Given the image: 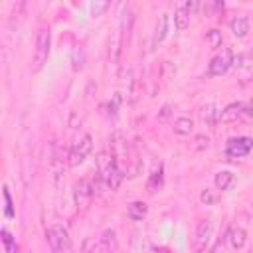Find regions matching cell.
<instances>
[{
    "label": "cell",
    "instance_id": "cell-1",
    "mask_svg": "<svg viewBox=\"0 0 253 253\" xmlns=\"http://www.w3.org/2000/svg\"><path fill=\"white\" fill-rule=\"evenodd\" d=\"M97 172H99V178L101 182L109 188V190H117L125 178L123 170L119 168V164L115 162L113 154L109 150H101L97 154Z\"/></svg>",
    "mask_w": 253,
    "mask_h": 253
},
{
    "label": "cell",
    "instance_id": "cell-2",
    "mask_svg": "<svg viewBox=\"0 0 253 253\" xmlns=\"http://www.w3.org/2000/svg\"><path fill=\"white\" fill-rule=\"evenodd\" d=\"M49 43H51V32L49 26H40L38 34H36V45H34V53H32V71L38 73L49 55Z\"/></svg>",
    "mask_w": 253,
    "mask_h": 253
},
{
    "label": "cell",
    "instance_id": "cell-3",
    "mask_svg": "<svg viewBox=\"0 0 253 253\" xmlns=\"http://www.w3.org/2000/svg\"><path fill=\"white\" fill-rule=\"evenodd\" d=\"M45 239L49 243V249L51 253H71L73 251V245H71V237L67 233V229L59 223L51 225L47 231H45Z\"/></svg>",
    "mask_w": 253,
    "mask_h": 253
},
{
    "label": "cell",
    "instance_id": "cell-4",
    "mask_svg": "<svg viewBox=\"0 0 253 253\" xmlns=\"http://www.w3.org/2000/svg\"><path fill=\"white\" fill-rule=\"evenodd\" d=\"M109 142H111V154H113V158H115V162L119 164V168L123 170V174L126 176V170H128V166H130V154H128V144H126V140L123 138V134L121 132H113L111 134V138H109Z\"/></svg>",
    "mask_w": 253,
    "mask_h": 253
},
{
    "label": "cell",
    "instance_id": "cell-5",
    "mask_svg": "<svg viewBox=\"0 0 253 253\" xmlns=\"http://www.w3.org/2000/svg\"><path fill=\"white\" fill-rule=\"evenodd\" d=\"M93 196H95V190H93V184L87 178H81L79 182H75V186H73V200H75V206H77L79 211H87L89 210Z\"/></svg>",
    "mask_w": 253,
    "mask_h": 253
},
{
    "label": "cell",
    "instance_id": "cell-6",
    "mask_svg": "<svg viewBox=\"0 0 253 253\" xmlns=\"http://www.w3.org/2000/svg\"><path fill=\"white\" fill-rule=\"evenodd\" d=\"M231 65H233V51L229 47H221V51L211 57V61L208 65V75H211V77L223 75Z\"/></svg>",
    "mask_w": 253,
    "mask_h": 253
},
{
    "label": "cell",
    "instance_id": "cell-7",
    "mask_svg": "<svg viewBox=\"0 0 253 253\" xmlns=\"http://www.w3.org/2000/svg\"><path fill=\"white\" fill-rule=\"evenodd\" d=\"M93 150V138H91V134H83V138L79 140V142H75L73 146H71V150H69V166L71 168H77L83 160H85V156L89 154Z\"/></svg>",
    "mask_w": 253,
    "mask_h": 253
},
{
    "label": "cell",
    "instance_id": "cell-8",
    "mask_svg": "<svg viewBox=\"0 0 253 253\" xmlns=\"http://www.w3.org/2000/svg\"><path fill=\"white\" fill-rule=\"evenodd\" d=\"M251 148H253V138L251 136L229 138L227 146H225V156L227 158H243L251 152Z\"/></svg>",
    "mask_w": 253,
    "mask_h": 253
},
{
    "label": "cell",
    "instance_id": "cell-9",
    "mask_svg": "<svg viewBox=\"0 0 253 253\" xmlns=\"http://www.w3.org/2000/svg\"><path fill=\"white\" fill-rule=\"evenodd\" d=\"M211 235H213V225H211V221H210V219L200 221V225H198V229H196V237H194V249H196L198 253H202V251L208 247Z\"/></svg>",
    "mask_w": 253,
    "mask_h": 253
},
{
    "label": "cell",
    "instance_id": "cell-10",
    "mask_svg": "<svg viewBox=\"0 0 253 253\" xmlns=\"http://www.w3.org/2000/svg\"><path fill=\"white\" fill-rule=\"evenodd\" d=\"M174 26L176 30H186L190 26V12H188V2H178L176 12H174Z\"/></svg>",
    "mask_w": 253,
    "mask_h": 253
},
{
    "label": "cell",
    "instance_id": "cell-11",
    "mask_svg": "<svg viewBox=\"0 0 253 253\" xmlns=\"http://www.w3.org/2000/svg\"><path fill=\"white\" fill-rule=\"evenodd\" d=\"M243 103H229L221 113H219V123H233L239 117H243Z\"/></svg>",
    "mask_w": 253,
    "mask_h": 253
},
{
    "label": "cell",
    "instance_id": "cell-12",
    "mask_svg": "<svg viewBox=\"0 0 253 253\" xmlns=\"http://www.w3.org/2000/svg\"><path fill=\"white\" fill-rule=\"evenodd\" d=\"M164 188V172H162V164H158V168L152 170V174L148 176V182H146V192L148 194H156Z\"/></svg>",
    "mask_w": 253,
    "mask_h": 253
},
{
    "label": "cell",
    "instance_id": "cell-13",
    "mask_svg": "<svg viewBox=\"0 0 253 253\" xmlns=\"http://www.w3.org/2000/svg\"><path fill=\"white\" fill-rule=\"evenodd\" d=\"M235 174H231L229 170H221V172H217L215 176H213V184H215V188L217 190H221V192H227V190H231L233 186H235Z\"/></svg>",
    "mask_w": 253,
    "mask_h": 253
},
{
    "label": "cell",
    "instance_id": "cell-14",
    "mask_svg": "<svg viewBox=\"0 0 253 253\" xmlns=\"http://www.w3.org/2000/svg\"><path fill=\"white\" fill-rule=\"evenodd\" d=\"M229 26H231V32H233L235 38H245V36L249 34V18H247L245 14L235 16Z\"/></svg>",
    "mask_w": 253,
    "mask_h": 253
},
{
    "label": "cell",
    "instance_id": "cell-15",
    "mask_svg": "<svg viewBox=\"0 0 253 253\" xmlns=\"http://www.w3.org/2000/svg\"><path fill=\"white\" fill-rule=\"evenodd\" d=\"M200 117H202V121H204L208 126H215V123L219 121V111L215 109L213 103H206V105L200 109Z\"/></svg>",
    "mask_w": 253,
    "mask_h": 253
},
{
    "label": "cell",
    "instance_id": "cell-16",
    "mask_svg": "<svg viewBox=\"0 0 253 253\" xmlns=\"http://www.w3.org/2000/svg\"><path fill=\"white\" fill-rule=\"evenodd\" d=\"M166 36H168V14H160L156 20V30H154V38H152L154 45L162 43Z\"/></svg>",
    "mask_w": 253,
    "mask_h": 253
},
{
    "label": "cell",
    "instance_id": "cell-17",
    "mask_svg": "<svg viewBox=\"0 0 253 253\" xmlns=\"http://www.w3.org/2000/svg\"><path fill=\"white\" fill-rule=\"evenodd\" d=\"M148 213V206L144 202H130L128 208H126V215L132 219V221H140L144 219Z\"/></svg>",
    "mask_w": 253,
    "mask_h": 253
},
{
    "label": "cell",
    "instance_id": "cell-18",
    "mask_svg": "<svg viewBox=\"0 0 253 253\" xmlns=\"http://www.w3.org/2000/svg\"><path fill=\"white\" fill-rule=\"evenodd\" d=\"M101 247L105 253H115L117 247H119V241H117V233L115 229H105L103 235H101Z\"/></svg>",
    "mask_w": 253,
    "mask_h": 253
},
{
    "label": "cell",
    "instance_id": "cell-19",
    "mask_svg": "<svg viewBox=\"0 0 253 253\" xmlns=\"http://www.w3.org/2000/svg\"><path fill=\"white\" fill-rule=\"evenodd\" d=\"M227 239H229L233 249H241L245 245V241H247V233H245L243 227H231L227 231Z\"/></svg>",
    "mask_w": 253,
    "mask_h": 253
},
{
    "label": "cell",
    "instance_id": "cell-20",
    "mask_svg": "<svg viewBox=\"0 0 253 253\" xmlns=\"http://www.w3.org/2000/svg\"><path fill=\"white\" fill-rule=\"evenodd\" d=\"M192 130H194V123H192L190 117H180V119L174 121V132H176V134L186 136V134H190Z\"/></svg>",
    "mask_w": 253,
    "mask_h": 253
},
{
    "label": "cell",
    "instance_id": "cell-21",
    "mask_svg": "<svg viewBox=\"0 0 253 253\" xmlns=\"http://www.w3.org/2000/svg\"><path fill=\"white\" fill-rule=\"evenodd\" d=\"M160 77H162V81L164 83H168V81H172L174 77H176V65L172 63V61H162L160 63Z\"/></svg>",
    "mask_w": 253,
    "mask_h": 253
},
{
    "label": "cell",
    "instance_id": "cell-22",
    "mask_svg": "<svg viewBox=\"0 0 253 253\" xmlns=\"http://www.w3.org/2000/svg\"><path fill=\"white\" fill-rule=\"evenodd\" d=\"M119 55H121V34H115L111 40V47H109V59L113 63H117Z\"/></svg>",
    "mask_w": 253,
    "mask_h": 253
},
{
    "label": "cell",
    "instance_id": "cell-23",
    "mask_svg": "<svg viewBox=\"0 0 253 253\" xmlns=\"http://www.w3.org/2000/svg\"><path fill=\"white\" fill-rule=\"evenodd\" d=\"M206 43L211 47V49H217L221 45V32L219 30H210L206 32Z\"/></svg>",
    "mask_w": 253,
    "mask_h": 253
},
{
    "label": "cell",
    "instance_id": "cell-24",
    "mask_svg": "<svg viewBox=\"0 0 253 253\" xmlns=\"http://www.w3.org/2000/svg\"><path fill=\"white\" fill-rule=\"evenodd\" d=\"M130 28H132V12L126 8L125 14L121 16V34H126V38H128Z\"/></svg>",
    "mask_w": 253,
    "mask_h": 253
},
{
    "label": "cell",
    "instance_id": "cell-25",
    "mask_svg": "<svg viewBox=\"0 0 253 253\" xmlns=\"http://www.w3.org/2000/svg\"><path fill=\"white\" fill-rule=\"evenodd\" d=\"M2 243H4L6 253H18V245H16V241L12 239V235H10L8 229H2Z\"/></svg>",
    "mask_w": 253,
    "mask_h": 253
},
{
    "label": "cell",
    "instance_id": "cell-26",
    "mask_svg": "<svg viewBox=\"0 0 253 253\" xmlns=\"http://www.w3.org/2000/svg\"><path fill=\"white\" fill-rule=\"evenodd\" d=\"M109 6L111 4L107 0H95V2H91V16H101Z\"/></svg>",
    "mask_w": 253,
    "mask_h": 253
},
{
    "label": "cell",
    "instance_id": "cell-27",
    "mask_svg": "<svg viewBox=\"0 0 253 253\" xmlns=\"http://www.w3.org/2000/svg\"><path fill=\"white\" fill-rule=\"evenodd\" d=\"M119 81H121V83H128V85L134 81V79H132V69H130V65L125 63V65L121 67V71H119Z\"/></svg>",
    "mask_w": 253,
    "mask_h": 253
},
{
    "label": "cell",
    "instance_id": "cell-28",
    "mask_svg": "<svg viewBox=\"0 0 253 253\" xmlns=\"http://www.w3.org/2000/svg\"><path fill=\"white\" fill-rule=\"evenodd\" d=\"M208 146H210V138H208L206 134H198V136L194 138V144H192L194 150H204V148H208Z\"/></svg>",
    "mask_w": 253,
    "mask_h": 253
},
{
    "label": "cell",
    "instance_id": "cell-29",
    "mask_svg": "<svg viewBox=\"0 0 253 253\" xmlns=\"http://www.w3.org/2000/svg\"><path fill=\"white\" fill-rule=\"evenodd\" d=\"M97 251V241H95V237H87L85 241H83V245H81V253H95Z\"/></svg>",
    "mask_w": 253,
    "mask_h": 253
},
{
    "label": "cell",
    "instance_id": "cell-30",
    "mask_svg": "<svg viewBox=\"0 0 253 253\" xmlns=\"http://www.w3.org/2000/svg\"><path fill=\"white\" fill-rule=\"evenodd\" d=\"M4 202H6V208H4L6 217H14V208H12V198H10L8 188H4Z\"/></svg>",
    "mask_w": 253,
    "mask_h": 253
},
{
    "label": "cell",
    "instance_id": "cell-31",
    "mask_svg": "<svg viewBox=\"0 0 253 253\" xmlns=\"http://www.w3.org/2000/svg\"><path fill=\"white\" fill-rule=\"evenodd\" d=\"M200 200H202V204H206V206H211V204H215V194L211 192V190H204L202 194H200Z\"/></svg>",
    "mask_w": 253,
    "mask_h": 253
},
{
    "label": "cell",
    "instance_id": "cell-32",
    "mask_svg": "<svg viewBox=\"0 0 253 253\" xmlns=\"http://www.w3.org/2000/svg\"><path fill=\"white\" fill-rule=\"evenodd\" d=\"M170 115H172V105H168V103H166V105H162V109L158 111V119H160V121H164V119H168Z\"/></svg>",
    "mask_w": 253,
    "mask_h": 253
},
{
    "label": "cell",
    "instance_id": "cell-33",
    "mask_svg": "<svg viewBox=\"0 0 253 253\" xmlns=\"http://www.w3.org/2000/svg\"><path fill=\"white\" fill-rule=\"evenodd\" d=\"M225 239H227V233H225V237H223V239H219V241L215 243V247H213V253H223V245H225Z\"/></svg>",
    "mask_w": 253,
    "mask_h": 253
},
{
    "label": "cell",
    "instance_id": "cell-34",
    "mask_svg": "<svg viewBox=\"0 0 253 253\" xmlns=\"http://www.w3.org/2000/svg\"><path fill=\"white\" fill-rule=\"evenodd\" d=\"M148 253H168V249H162V247H152Z\"/></svg>",
    "mask_w": 253,
    "mask_h": 253
},
{
    "label": "cell",
    "instance_id": "cell-35",
    "mask_svg": "<svg viewBox=\"0 0 253 253\" xmlns=\"http://www.w3.org/2000/svg\"><path fill=\"white\" fill-rule=\"evenodd\" d=\"M249 109H251V111H253V99H251V101H249Z\"/></svg>",
    "mask_w": 253,
    "mask_h": 253
}]
</instances>
